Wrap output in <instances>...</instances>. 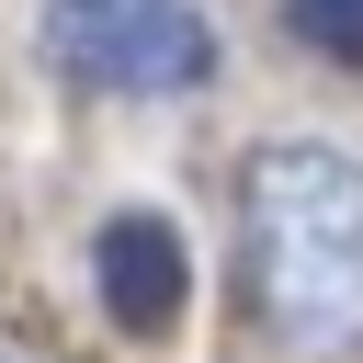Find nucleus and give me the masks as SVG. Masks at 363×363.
Returning <instances> with one entry per match:
<instances>
[{"label": "nucleus", "mask_w": 363, "mask_h": 363, "mask_svg": "<svg viewBox=\"0 0 363 363\" xmlns=\"http://www.w3.org/2000/svg\"><path fill=\"white\" fill-rule=\"evenodd\" d=\"M102 295H113L125 329H170V306H182V238H170V216H113L102 227Z\"/></svg>", "instance_id": "7ed1b4c3"}, {"label": "nucleus", "mask_w": 363, "mask_h": 363, "mask_svg": "<svg viewBox=\"0 0 363 363\" xmlns=\"http://www.w3.org/2000/svg\"><path fill=\"white\" fill-rule=\"evenodd\" d=\"M238 306L284 363H363V159L272 136L238 170Z\"/></svg>", "instance_id": "f257e3e1"}, {"label": "nucleus", "mask_w": 363, "mask_h": 363, "mask_svg": "<svg viewBox=\"0 0 363 363\" xmlns=\"http://www.w3.org/2000/svg\"><path fill=\"white\" fill-rule=\"evenodd\" d=\"M0 363H45V352H23V340H0Z\"/></svg>", "instance_id": "39448f33"}, {"label": "nucleus", "mask_w": 363, "mask_h": 363, "mask_svg": "<svg viewBox=\"0 0 363 363\" xmlns=\"http://www.w3.org/2000/svg\"><path fill=\"white\" fill-rule=\"evenodd\" d=\"M284 23L329 57H363V0H284Z\"/></svg>", "instance_id": "20e7f679"}, {"label": "nucleus", "mask_w": 363, "mask_h": 363, "mask_svg": "<svg viewBox=\"0 0 363 363\" xmlns=\"http://www.w3.org/2000/svg\"><path fill=\"white\" fill-rule=\"evenodd\" d=\"M45 57L102 102H182L204 91L216 34L193 0H45Z\"/></svg>", "instance_id": "f03ea898"}]
</instances>
